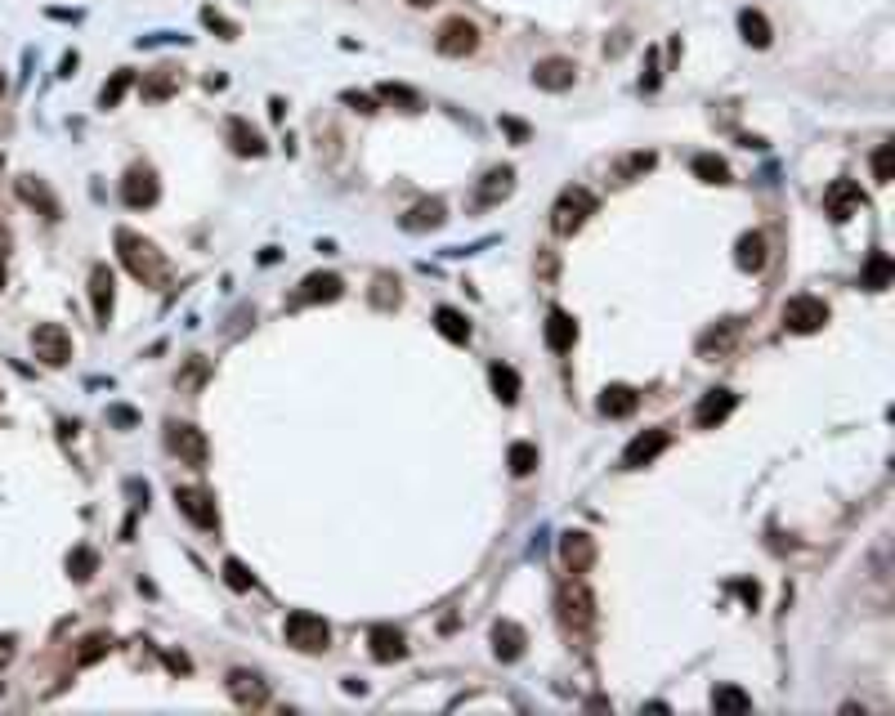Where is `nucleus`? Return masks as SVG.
<instances>
[{"label": "nucleus", "instance_id": "nucleus-10", "mask_svg": "<svg viewBox=\"0 0 895 716\" xmlns=\"http://www.w3.org/2000/svg\"><path fill=\"white\" fill-rule=\"evenodd\" d=\"M823 211H828V219H837V224H846L851 215H860L864 211L860 184H855V179H832V184L823 189Z\"/></svg>", "mask_w": 895, "mask_h": 716}, {"label": "nucleus", "instance_id": "nucleus-53", "mask_svg": "<svg viewBox=\"0 0 895 716\" xmlns=\"http://www.w3.org/2000/svg\"><path fill=\"white\" fill-rule=\"evenodd\" d=\"M0 94H5V76H0Z\"/></svg>", "mask_w": 895, "mask_h": 716}, {"label": "nucleus", "instance_id": "nucleus-16", "mask_svg": "<svg viewBox=\"0 0 895 716\" xmlns=\"http://www.w3.org/2000/svg\"><path fill=\"white\" fill-rule=\"evenodd\" d=\"M735 403H739V394H735V390H707V394H703V403L694 408V426L698 430H717L730 412H735Z\"/></svg>", "mask_w": 895, "mask_h": 716}, {"label": "nucleus", "instance_id": "nucleus-41", "mask_svg": "<svg viewBox=\"0 0 895 716\" xmlns=\"http://www.w3.org/2000/svg\"><path fill=\"white\" fill-rule=\"evenodd\" d=\"M99 569V556L90 551V547H76L72 556H68V573H72V582H90Z\"/></svg>", "mask_w": 895, "mask_h": 716}, {"label": "nucleus", "instance_id": "nucleus-37", "mask_svg": "<svg viewBox=\"0 0 895 716\" xmlns=\"http://www.w3.org/2000/svg\"><path fill=\"white\" fill-rule=\"evenodd\" d=\"M135 85V72L130 68H121V72H112V81L99 90V108H117L121 99H126V90Z\"/></svg>", "mask_w": 895, "mask_h": 716}, {"label": "nucleus", "instance_id": "nucleus-30", "mask_svg": "<svg viewBox=\"0 0 895 716\" xmlns=\"http://www.w3.org/2000/svg\"><path fill=\"white\" fill-rule=\"evenodd\" d=\"M18 198H23V202H32V207H41L45 219H59V202L50 198V189H45L36 175H23V179H18Z\"/></svg>", "mask_w": 895, "mask_h": 716}, {"label": "nucleus", "instance_id": "nucleus-29", "mask_svg": "<svg viewBox=\"0 0 895 716\" xmlns=\"http://www.w3.org/2000/svg\"><path fill=\"white\" fill-rule=\"evenodd\" d=\"M895 278V265H891V256L887 251H873L869 256V265H864V278H860V286L864 291H887Z\"/></svg>", "mask_w": 895, "mask_h": 716}, {"label": "nucleus", "instance_id": "nucleus-49", "mask_svg": "<svg viewBox=\"0 0 895 716\" xmlns=\"http://www.w3.org/2000/svg\"><path fill=\"white\" fill-rule=\"evenodd\" d=\"M166 663H170L175 672H188V658H184V653H166Z\"/></svg>", "mask_w": 895, "mask_h": 716}, {"label": "nucleus", "instance_id": "nucleus-43", "mask_svg": "<svg viewBox=\"0 0 895 716\" xmlns=\"http://www.w3.org/2000/svg\"><path fill=\"white\" fill-rule=\"evenodd\" d=\"M224 582H228L233 591H251V586H255V573L246 569L242 560H224Z\"/></svg>", "mask_w": 895, "mask_h": 716}, {"label": "nucleus", "instance_id": "nucleus-1", "mask_svg": "<svg viewBox=\"0 0 895 716\" xmlns=\"http://www.w3.org/2000/svg\"><path fill=\"white\" fill-rule=\"evenodd\" d=\"M117 256H121V265H126L144 286L166 283V256L152 247L149 237H140L135 228H117Z\"/></svg>", "mask_w": 895, "mask_h": 716}, {"label": "nucleus", "instance_id": "nucleus-21", "mask_svg": "<svg viewBox=\"0 0 895 716\" xmlns=\"http://www.w3.org/2000/svg\"><path fill=\"white\" fill-rule=\"evenodd\" d=\"M578 345V323H573V314H564V309H551L546 314V350H555V354H569Z\"/></svg>", "mask_w": 895, "mask_h": 716}, {"label": "nucleus", "instance_id": "nucleus-18", "mask_svg": "<svg viewBox=\"0 0 895 716\" xmlns=\"http://www.w3.org/2000/svg\"><path fill=\"white\" fill-rule=\"evenodd\" d=\"M511 193H515V166H493V170L479 179L475 202H479V207H497V202H506Z\"/></svg>", "mask_w": 895, "mask_h": 716}, {"label": "nucleus", "instance_id": "nucleus-28", "mask_svg": "<svg viewBox=\"0 0 895 716\" xmlns=\"http://www.w3.org/2000/svg\"><path fill=\"white\" fill-rule=\"evenodd\" d=\"M228 148H233L237 157H265V140H260V131H251L242 117H233V121H228Z\"/></svg>", "mask_w": 895, "mask_h": 716}, {"label": "nucleus", "instance_id": "nucleus-17", "mask_svg": "<svg viewBox=\"0 0 895 716\" xmlns=\"http://www.w3.org/2000/svg\"><path fill=\"white\" fill-rule=\"evenodd\" d=\"M560 560H564V569L573 573H587L596 565V537L592 533H564L560 537Z\"/></svg>", "mask_w": 895, "mask_h": 716}, {"label": "nucleus", "instance_id": "nucleus-11", "mask_svg": "<svg viewBox=\"0 0 895 716\" xmlns=\"http://www.w3.org/2000/svg\"><path fill=\"white\" fill-rule=\"evenodd\" d=\"M175 506L197 524V528H220V510H216V498L207 493V489H175Z\"/></svg>", "mask_w": 895, "mask_h": 716}, {"label": "nucleus", "instance_id": "nucleus-48", "mask_svg": "<svg viewBox=\"0 0 895 716\" xmlns=\"http://www.w3.org/2000/svg\"><path fill=\"white\" fill-rule=\"evenodd\" d=\"M9 658H14V636H0V672L9 667Z\"/></svg>", "mask_w": 895, "mask_h": 716}, {"label": "nucleus", "instance_id": "nucleus-44", "mask_svg": "<svg viewBox=\"0 0 895 716\" xmlns=\"http://www.w3.org/2000/svg\"><path fill=\"white\" fill-rule=\"evenodd\" d=\"M202 23H207L211 32H220L224 41H237V23H228L220 9H211V5H207V9H202Z\"/></svg>", "mask_w": 895, "mask_h": 716}, {"label": "nucleus", "instance_id": "nucleus-2", "mask_svg": "<svg viewBox=\"0 0 895 716\" xmlns=\"http://www.w3.org/2000/svg\"><path fill=\"white\" fill-rule=\"evenodd\" d=\"M560 623L573 641H587L596 627V595L587 591V582H564L560 591Z\"/></svg>", "mask_w": 895, "mask_h": 716}, {"label": "nucleus", "instance_id": "nucleus-7", "mask_svg": "<svg viewBox=\"0 0 895 716\" xmlns=\"http://www.w3.org/2000/svg\"><path fill=\"white\" fill-rule=\"evenodd\" d=\"M435 50L444 54V59H466V54H475L479 50V27L470 23V18H444L439 23V32H435Z\"/></svg>", "mask_w": 895, "mask_h": 716}, {"label": "nucleus", "instance_id": "nucleus-25", "mask_svg": "<svg viewBox=\"0 0 895 716\" xmlns=\"http://www.w3.org/2000/svg\"><path fill=\"white\" fill-rule=\"evenodd\" d=\"M735 265L744 274H761L765 269V233H744L735 242Z\"/></svg>", "mask_w": 895, "mask_h": 716}, {"label": "nucleus", "instance_id": "nucleus-19", "mask_svg": "<svg viewBox=\"0 0 895 716\" xmlns=\"http://www.w3.org/2000/svg\"><path fill=\"white\" fill-rule=\"evenodd\" d=\"M573 81H578V63H573V59H542V63L533 68V85H537V90H551V94L569 90Z\"/></svg>", "mask_w": 895, "mask_h": 716}, {"label": "nucleus", "instance_id": "nucleus-34", "mask_svg": "<svg viewBox=\"0 0 895 716\" xmlns=\"http://www.w3.org/2000/svg\"><path fill=\"white\" fill-rule=\"evenodd\" d=\"M694 175H698L703 184H730V166H726L717 152H698V157H694Z\"/></svg>", "mask_w": 895, "mask_h": 716}, {"label": "nucleus", "instance_id": "nucleus-6", "mask_svg": "<svg viewBox=\"0 0 895 716\" xmlns=\"http://www.w3.org/2000/svg\"><path fill=\"white\" fill-rule=\"evenodd\" d=\"M166 448H170L184 466H193V470H202V466H207V457H211L207 434H202L197 426H188V421H170V426H166Z\"/></svg>", "mask_w": 895, "mask_h": 716}, {"label": "nucleus", "instance_id": "nucleus-8", "mask_svg": "<svg viewBox=\"0 0 895 716\" xmlns=\"http://www.w3.org/2000/svg\"><path fill=\"white\" fill-rule=\"evenodd\" d=\"M823 323H828V305L820 295H793L784 305V327L793 336H811V332H820Z\"/></svg>", "mask_w": 895, "mask_h": 716}, {"label": "nucleus", "instance_id": "nucleus-9", "mask_svg": "<svg viewBox=\"0 0 895 716\" xmlns=\"http://www.w3.org/2000/svg\"><path fill=\"white\" fill-rule=\"evenodd\" d=\"M157 198H161V184H157L152 166H130L126 179H121V202H126L130 211H149Z\"/></svg>", "mask_w": 895, "mask_h": 716}, {"label": "nucleus", "instance_id": "nucleus-4", "mask_svg": "<svg viewBox=\"0 0 895 716\" xmlns=\"http://www.w3.org/2000/svg\"><path fill=\"white\" fill-rule=\"evenodd\" d=\"M32 354L45 367H68L72 363V332L63 323H36L32 327Z\"/></svg>", "mask_w": 895, "mask_h": 716}, {"label": "nucleus", "instance_id": "nucleus-15", "mask_svg": "<svg viewBox=\"0 0 895 716\" xmlns=\"http://www.w3.org/2000/svg\"><path fill=\"white\" fill-rule=\"evenodd\" d=\"M90 305H94L99 327H108L112 305H117V278H112V269H108V265H94V269H90Z\"/></svg>", "mask_w": 895, "mask_h": 716}, {"label": "nucleus", "instance_id": "nucleus-31", "mask_svg": "<svg viewBox=\"0 0 895 716\" xmlns=\"http://www.w3.org/2000/svg\"><path fill=\"white\" fill-rule=\"evenodd\" d=\"M488 381H493V394H497L502 403H515V399H520V372H515L511 363H493V367H488Z\"/></svg>", "mask_w": 895, "mask_h": 716}, {"label": "nucleus", "instance_id": "nucleus-5", "mask_svg": "<svg viewBox=\"0 0 895 716\" xmlns=\"http://www.w3.org/2000/svg\"><path fill=\"white\" fill-rule=\"evenodd\" d=\"M287 644L300 649V653H322L327 644H332V627L318 618V614H309V609H296V614H287Z\"/></svg>", "mask_w": 895, "mask_h": 716}, {"label": "nucleus", "instance_id": "nucleus-45", "mask_svg": "<svg viewBox=\"0 0 895 716\" xmlns=\"http://www.w3.org/2000/svg\"><path fill=\"white\" fill-rule=\"evenodd\" d=\"M891 143H878V152H873V179L878 184H891Z\"/></svg>", "mask_w": 895, "mask_h": 716}, {"label": "nucleus", "instance_id": "nucleus-13", "mask_svg": "<svg viewBox=\"0 0 895 716\" xmlns=\"http://www.w3.org/2000/svg\"><path fill=\"white\" fill-rule=\"evenodd\" d=\"M228 694H233V703L237 708H265L269 703V685L255 676V672H246V667H237V672H228Z\"/></svg>", "mask_w": 895, "mask_h": 716}, {"label": "nucleus", "instance_id": "nucleus-26", "mask_svg": "<svg viewBox=\"0 0 895 716\" xmlns=\"http://www.w3.org/2000/svg\"><path fill=\"white\" fill-rule=\"evenodd\" d=\"M444 219H448V207L439 198H430V202H417L412 211L403 215V228H408V233H421V228H439Z\"/></svg>", "mask_w": 895, "mask_h": 716}, {"label": "nucleus", "instance_id": "nucleus-12", "mask_svg": "<svg viewBox=\"0 0 895 716\" xmlns=\"http://www.w3.org/2000/svg\"><path fill=\"white\" fill-rule=\"evenodd\" d=\"M668 443H671L668 430H659V426H654V430H640V434L627 443V452H622V470H640V466H650V461H654V457H659Z\"/></svg>", "mask_w": 895, "mask_h": 716}, {"label": "nucleus", "instance_id": "nucleus-40", "mask_svg": "<svg viewBox=\"0 0 895 716\" xmlns=\"http://www.w3.org/2000/svg\"><path fill=\"white\" fill-rule=\"evenodd\" d=\"M712 708H717V712H747L752 699H747L744 690H735V685H717V690H712Z\"/></svg>", "mask_w": 895, "mask_h": 716}, {"label": "nucleus", "instance_id": "nucleus-46", "mask_svg": "<svg viewBox=\"0 0 895 716\" xmlns=\"http://www.w3.org/2000/svg\"><path fill=\"white\" fill-rule=\"evenodd\" d=\"M659 81H663V72H659V50H650V59H645V76H640V90H659Z\"/></svg>", "mask_w": 895, "mask_h": 716}, {"label": "nucleus", "instance_id": "nucleus-23", "mask_svg": "<svg viewBox=\"0 0 895 716\" xmlns=\"http://www.w3.org/2000/svg\"><path fill=\"white\" fill-rule=\"evenodd\" d=\"M636 403H640V394H636L631 385H604V394H600V412H604V417H613V421L631 417V412H636Z\"/></svg>", "mask_w": 895, "mask_h": 716}, {"label": "nucleus", "instance_id": "nucleus-3", "mask_svg": "<svg viewBox=\"0 0 895 716\" xmlns=\"http://www.w3.org/2000/svg\"><path fill=\"white\" fill-rule=\"evenodd\" d=\"M592 215H596V193L582 189V184H573V189H564V193L555 198V207H551V228H555L560 237H573Z\"/></svg>", "mask_w": 895, "mask_h": 716}, {"label": "nucleus", "instance_id": "nucleus-20", "mask_svg": "<svg viewBox=\"0 0 895 716\" xmlns=\"http://www.w3.org/2000/svg\"><path fill=\"white\" fill-rule=\"evenodd\" d=\"M341 295H345L341 274H309L296 291V305H332V300H341Z\"/></svg>", "mask_w": 895, "mask_h": 716}, {"label": "nucleus", "instance_id": "nucleus-39", "mask_svg": "<svg viewBox=\"0 0 895 716\" xmlns=\"http://www.w3.org/2000/svg\"><path fill=\"white\" fill-rule=\"evenodd\" d=\"M506 466H511V475H515V479H528V475L537 470V448H533V443H511Z\"/></svg>", "mask_w": 895, "mask_h": 716}, {"label": "nucleus", "instance_id": "nucleus-27", "mask_svg": "<svg viewBox=\"0 0 895 716\" xmlns=\"http://www.w3.org/2000/svg\"><path fill=\"white\" fill-rule=\"evenodd\" d=\"M179 68H157V72H149L144 76V85H140V94L149 99V103H161V99H170L175 90H179Z\"/></svg>", "mask_w": 895, "mask_h": 716}, {"label": "nucleus", "instance_id": "nucleus-42", "mask_svg": "<svg viewBox=\"0 0 895 716\" xmlns=\"http://www.w3.org/2000/svg\"><path fill=\"white\" fill-rule=\"evenodd\" d=\"M108 649H112V641H108L103 632L85 636V641H81V649H76V667H90V663H99V658H103Z\"/></svg>", "mask_w": 895, "mask_h": 716}, {"label": "nucleus", "instance_id": "nucleus-50", "mask_svg": "<svg viewBox=\"0 0 895 716\" xmlns=\"http://www.w3.org/2000/svg\"><path fill=\"white\" fill-rule=\"evenodd\" d=\"M408 5H412V9H430L435 0H408Z\"/></svg>", "mask_w": 895, "mask_h": 716}, {"label": "nucleus", "instance_id": "nucleus-32", "mask_svg": "<svg viewBox=\"0 0 895 716\" xmlns=\"http://www.w3.org/2000/svg\"><path fill=\"white\" fill-rule=\"evenodd\" d=\"M739 32H744L747 45H756V50L770 45V23H765L761 9H744V14H739Z\"/></svg>", "mask_w": 895, "mask_h": 716}, {"label": "nucleus", "instance_id": "nucleus-51", "mask_svg": "<svg viewBox=\"0 0 895 716\" xmlns=\"http://www.w3.org/2000/svg\"><path fill=\"white\" fill-rule=\"evenodd\" d=\"M5 283H9V274H5V260H0V291H5Z\"/></svg>", "mask_w": 895, "mask_h": 716}, {"label": "nucleus", "instance_id": "nucleus-14", "mask_svg": "<svg viewBox=\"0 0 895 716\" xmlns=\"http://www.w3.org/2000/svg\"><path fill=\"white\" fill-rule=\"evenodd\" d=\"M744 336V323L739 318H721L717 327H707L703 336H698V358H721V354H730L735 350V341Z\"/></svg>", "mask_w": 895, "mask_h": 716}, {"label": "nucleus", "instance_id": "nucleus-24", "mask_svg": "<svg viewBox=\"0 0 895 716\" xmlns=\"http://www.w3.org/2000/svg\"><path fill=\"white\" fill-rule=\"evenodd\" d=\"M368 649H372L376 663H399V658L408 653V641H403V632H394V627H372Z\"/></svg>", "mask_w": 895, "mask_h": 716}, {"label": "nucleus", "instance_id": "nucleus-38", "mask_svg": "<svg viewBox=\"0 0 895 716\" xmlns=\"http://www.w3.org/2000/svg\"><path fill=\"white\" fill-rule=\"evenodd\" d=\"M376 99H385V103H399L403 112H417V108H421L417 90H408V85H394V81H380V85H376Z\"/></svg>", "mask_w": 895, "mask_h": 716}, {"label": "nucleus", "instance_id": "nucleus-52", "mask_svg": "<svg viewBox=\"0 0 895 716\" xmlns=\"http://www.w3.org/2000/svg\"><path fill=\"white\" fill-rule=\"evenodd\" d=\"M5 247H9V233H5V228H0V251H5Z\"/></svg>", "mask_w": 895, "mask_h": 716}, {"label": "nucleus", "instance_id": "nucleus-36", "mask_svg": "<svg viewBox=\"0 0 895 716\" xmlns=\"http://www.w3.org/2000/svg\"><path fill=\"white\" fill-rule=\"evenodd\" d=\"M372 305H376V309H399V305H403L399 278H390V274H376V278H372Z\"/></svg>", "mask_w": 895, "mask_h": 716}, {"label": "nucleus", "instance_id": "nucleus-47", "mask_svg": "<svg viewBox=\"0 0 895 716\" xmlns=\"http://www.w3.org/2000/svg\"><path fill=\"white\" fill-rule=\"evenodd\" d=\"M345 103H354L359 112H376V99H368V94H354V90L345 94Z\"/></svg>", "mask_w": 895, "mask_h": 716}, {"label": "nucleus", "instance_id": "nucleus-35", "mask_svg": "<svg viewBox=\"0 0 895 716\" xmlns=\"http://www.w3.org/2000/svg\"><path fill=\"white\" fill-rule=\"evenodd\" d=\"M654 161H659L654 152H631V157H622V161L613 166V179H618V184H631L636 175H645V170H654Z\"/></svg>", "mask_w": 895, "mask_h": 716}, {"label": "nucleus", "instance_id": "nucleus-22", "mask_svg": "<svg viewBox=\"0 0 895 716\" xmlns=\"http://www.w3.org/2000/svg\"><path fill=\"white\" fill-rule=\"evenodd\" d=\"M524 644H528V636H524L520 623L502 618V623L493 627V653H497L502 663H520V658H524Z\"/></svg>", "mask_w": 895, "mask_h": 716}, {"label": "nucleus", "instance_id": "nucleus-33", "mask_svg": "<svg viewBox=\"0 0 895 716\" xmlns=\"http://www.w3.org/2000/svg\"><path fill=\"white\" fill-rule=\"evenodd\" d=\"M435 327H439V336H448L452 345H466L470 341V323H466V314H457V309H439L435 314Z\"/></svg>", "mask_w": 895, "mask_h": 716}]
</instances>
